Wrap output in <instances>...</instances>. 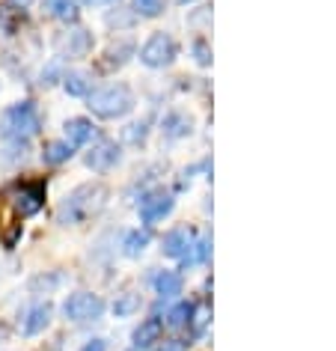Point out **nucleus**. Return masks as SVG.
<instances>
[{"label": "nucleus", "mask_w": 336, "mask_h": 351, "mask_svg": "<svg viewBox=\"0 0 336 351\" xmlns=\"http://www.w3.org/2000/svg\"><path fill=\"white\" fill-rule=\"evenodd\" d=\"M108 199V188L104 185H81L66 197L60 206V223H81L90 215H95Z\"/></svg>", "instance_id": "nucleus-1"}, {"label": "nucleus", "mask_w": 336, "mask_h": 351, "mask_svg": "<svg viewBox=\"0 0 336 351\" xmlns=\"http://www.w3.org/2000/svg\"><path fill=\"white\" fill-rule=\"evenodd\" d=\"M134 108V95L125 84H108L101 90L90 93V110L101 119H117Z\"/></svg>", "instance_id": "nucleus-2"}, {"label": "nucleus", "mask_w": 336, "mask_h": 351, "mask_svg": "<svg viewBox=\"0 0 336 351\" xmlns=\"http://www.w3.org/2000/svg\"><path fill=\"white\" fill-rule=\"evenodd\" d=\"M0 131H3L6 137H12V140L36 134L39 131V110L33 108V101L12 104V108L3 113V119H0Z\"/></svg>", "instance_id": "nucleus-3"}, {"label": "nucleus", "mask_w": 336, "mask_h": 351, "mask_svg": "<svg viewBox=\"0 0 336 351\" xmlns=\"http://www.w3.org/2000/svg\"><path fill=\"white\" fill-rule=\"evenodd\" d=\"M176 54H179V45H176V39L170 33H155V36H149V42L140 48V60L152 69L170 66L176 60Z\"/></svg>", "instance_id": "nucleus-4"}, {"label": "nucleus", "mask_w": 336, "mask_h": 351, "mask_svg": "<svg viewBox=\"0 0 336 351\" xmlns=\"http://www.w3.org/2000/svg\"><path fill=\"white\" fill-rule=\"evenodd\" d=\"M63 313L69 322H95L104 313V301L93 292H75L66 298Z\"/></svg>", "instance_id": "nucleus-5"}, {"label": "nucleus", "mask_w": 336, "mask_h": 351, "mask_svg": "<svg viewBox=\"0 0 336 351\" xmlns=\"http://www.w3.org/2000/svg\"><path fill=\"white\" fill-rule=\"evenodd\" d=\"M170 212H173V199L167 194H149L140 199V221L143 223H158Z\"/></svg>", "instance_id": "nucleus-6"}, {"label": "nucleus", "mask_w": 336, "mask_h": 351, "mask_svg": "<svg viewBox=\"0 0 336 351\" xmlns=\"http://www.w3.org/2000/svg\"><path fill=\"white\" fill-rule=\"evenodd\" d=\"M119 161V149L110 143V140H101L99 146H93V152L86 155V167L95 173H104V170H110L113 164Z\"/></svg>", "instance_id": "nucleus-7"}, {"label": "nucleus", "mask_w": 336, "mask_h": 351, "mask_svg": "<svg viewBox=\"0 0 336 351\" xmlns=\"http://www.w3.org/2000/svg\"><path fill=\"white\" fill-rule=\"evenodd\" d=\"M42 206H45V188H42V185H24V188L19 191L15 208H19V215H21V217L36 215Z\"/></svg>", "instance_id": "nucleus-8"}, {"label": "nucleus", "mask_w": 336, "mask_h": 351, "mask_svg": "<svg viewBox=\"0 0 336 351\" xmlns=\"http://www.w3.org/2000/svg\"><path fill=\"white\" fill-rule=\"evenodd\" d=\"M48 324H51V306L39 304V306H33L27 313V319L21 322V330H24V337H36V333H42Z\"/></svg>", "instance_id": "nucleus-9"}, {"label": "nucleus", "mask_w": 336, "mask_h": 351, "mask_svg": "<svg viewBox=\"0 0 336 351\" xmlns=\"http://www.w3.org/2000/svg\"><path fill=\"white\" fill-rule=\"evenodd\" d=\"M161 319H143L140 322V328L134 330V348H149L152 342H158V337H161Z\"/></svg>", "instance_id": "nucleus-10"}, {"label": "nucleus", "mask_w": 336, "mask_h": 351, "mask_svg": "<svg viewBox=\"0 0 336 351\" xmlns=\"http://www.w3.org/2000/svg\"><path fill=\"white\" fill-rule=\"evenodd\" d=\"M93 137V122L90 119H69L66 122V143L69 146H84Z\"/></svg>", "instance_id": "nucleus-11"}, {"label": "nucleus", "mask_w": 336, "mask_h": 351, "mask_svg": "<svg viewBox=\"0 0 336 351\" xmlns=\"http://www.w3.org/2000/svg\"><path fill=\"white\" fill-rule=\"evenodd\" d=\"M69 158H72V146L63 143V140H51V143H45V149H42V161L51 167L66 164Z\"/></svg>", "instance_id": "nucleus-12"}, {"label": "nucleus", "mask_w": 336, "mask_h": 351, "mask_svg": "<svg viewBox=\"0 0 336 351\" xmlns=\"http://www.w3.org/2000/svg\"><path fill=\"white\" fill-rule=\"evenodd\" d=\"M155 289L161 298H176V295H182V277L176 271H161L155 277Z\"/></svg>", "instance_id": "nucleus-13"}, {"label": "nucleus", "mask_w": 336, "mask_h": 351, "mask_svg": "<svg viewBox=\"0 0 336 351\" xmlns=\"http://www.w3.org/2000/svg\"><path fill=\"white\" fill-rule=\"evenodd\" d=\"M188 250H191V235L184 230H173L164 239V253L167 256H184Z\"/></svg>", "instance_id": "nucleus-14"}, {"label": "nucleus", "mask_w": 336, "mask_h": 351, "mask_svg": "<svg viewBox=\"0 0 336 351\" xmlns=\"http://www.w3.org/2000/svg\"><path fill=\"white\" fill-rule=\"evenodd\" d=\"M63 45L69 48V54H77V57H81V54H86V51H90L93 39H90V33H86V30H72V33L66 36Z\"/></svg>", "instance_id": "nucleus-15"}, {"label": "nucleus", "mask_w": 336, "mask_h": 351, "mask_svg": "<svg viewBox=\"0 0 336 351\" xmlns=\"http://www.w3.org/2000/svg\"><path fill=\"white\" fill-rule=\"evenodd\" d=\"M63 84H66L69 95H90V77H86L84 72H69L63 77Z\"/></svg>", "instance_id": "nucleus-16"}, {"label": "nucleus", "mask_w": 336, "mask_h": 351, "mask_svg": "<svg viewBox=\"0 0 336 351\" xmlns=\"http://www.w3.org/2000/svg\"><path fill=\"white\" fill-rule=\"evenodd\" d=\"M140 310V295L134 292H125L117 298V304H113V313L119 315V319H125V315H134Z\"/></svg>", "instance_id": "nucleus-17"}, {"label": "nucleus", "mask_w": 336, "mask_h": 351, "mask_svg": "<svg viewBox=\"0 0 336 351\" xmlns=\"http://www.w3.org/2000/svg\"><path fill=\"white\" fill-rule=\"evenodd\" d=\"M146 244H149V235H146V232H140V230H134V232H128V235H125L122 247H125V256H140V253L146 250Z\"/></svg>", "instance_id": "nucleus-18"}, {"label": "nucleus", "mask_w": 336, "mask_h": 351, "mask_svg": "<svg viewBox=\"0 0 336 351\" xmlns=\"http://www.w3.org/2000/svg\"><path fill=\"white\" fill-rule=\"evenodd\" d=\"M51 12L63 21L77 19V0H51Z\"/></svg>", "instance_id": "nucleus-19"}, {"label": "nucleus", "mask_w": 336, "mask_h": 351, "mask_svg": "<svg viewBox=\"0 0 336 351\" xmlns=\"http://www.w3.org/2000/svg\"><path fill=\"white\" fill-rule=\"evenodd\" d=\"M164 131L170 137H182V134H188V131H191V119H184L182 113H173V117H167Z\"/></svg>", "instance_id": "nucleus-20"}, {"label": "nucleus", "mask_w": 336, "mask_h": 351, "mask_svg": "<svg viewBox=\"0 0 336 351\" xmlns=\"http://www.w3.org/2000/svg\"><path fill=\"white\" fill-rule=\"evenodd\" d=\"M191 313H193V306H191V304L173 306L170 315H167V324H170V328H184V324L191 322Z\"/></svg>", "instance_id": "nucleus-21"}, {"label": "nucleus", "mask_w": 336, "mask_h": 351, "mask_svg": "<svg viewBox=\"0 0 336 351\" xmlns=\"http://www.w3.org/2000/svg\"><path fill=\"white\" fill-rule=\"evenodd\" d=\"M137 12L146 15V19H155V15L164 12V0H134Z\"/></svg>", "instance_id": "nucleus-22"}, {"label": "nucleus", "mask_w": 336, "mask_h": 351, "mask_svg": "<svg viewBox=\"0 0 336 351\" xmlns=\"http://www.w3.org/2000/svg\"><path fill=\"white\" fill-rule=\"evenodd\" d=\"M193 253H184V262H191V265H197V262H206V256H208V241L202 239V241H197L193 244Z\"/></svg>", "instance_id": "nucleus-23"}, {"label": "nucleus", "mask_w": 336, "mask_h": 351, "mask_svg": "<svg viewBox=\"0 0 336 351\" xmlns=\"http://www.w3.org/2000/svg\"><path fill=\"white\" fill-rule=\"evenodd\" d=\"M193 51H197V60L202 66H208L211 63V57H208V48H206V42H197V45H193Z\"/></svg>", "instance_id": "nucleus-24"}, {"label": "nucleus", "mask_w": 336, "mask_h": 351, "mask_svg": "<svg viewBox=\"0 0 336 351\" xmlns=\"http://www.w3.org/2000/svg\"><path fill=\"white\" fill-rule=\"evenodd\" d=\"M104 348H108V342H104V339H90L81 351H104Z\"/></svg>", "instance_id": "nucleus-25"}, {"label": "nucleus", "mask_w": 336, "mask_h": 351, "mask_svg": "<svg viewBox=\"0 0 336 351\" xmlns=\"http://www.w3.org/2000/svg\"><path fill=\"white\" fill-rule=\"evenodd\" d=\"M161 351H182V346H164Z\"/></svg>", "instance_id": "nucleus-26"}, {"label": "nucleus", "mask_w": 336, "mask_h": 351, "mask_svg": "<svg viewBox=\"0 0 336 351\" xmlns=\"http://www.w3.org/2000/svg\"><path fill=\"white\" fill-rule=\"evenodd\" d=\"M90 3H108V0H90Z\"/></svg>", "instance_id": "nucleus-27"}, {"label": "nucleus", "mask_w": 336, "mask_h": 351, "mask_svg": "<svg viewBox=\"0 0 336 351\" xmlns=\"http://www.w3.org/2000/svg\"><path fill=\"white\" fill-rule=\"evenodd\" d=\"M179 3H188V0H179Z\"/></svg>", "instance_id": "nucleus-28"}]
</instances>
